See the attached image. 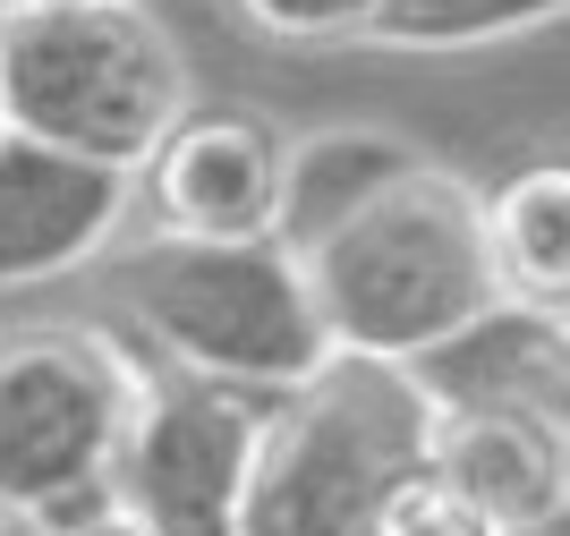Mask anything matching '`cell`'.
I'll list each match as a JSON object with an SVG mask.
<instances>
[{"label": "cell", "mask_w": 570, "mask_h": 536, "mask_svg": "<svg viewBox=\"0 0 570 536\" xmlns=\"http://www.w3.org/2000/svg\"><path fill=\"white\" fill-rule=\"evenodd\" d=\"M298 264L324 299L341 358H383V367H417L485 306H502L494 205L443 163L401 170L375 205L324 231Z\"/></svg>", "instance_id": "cell-1"}, {"label": "cell", "mask_w": 570, "mask_h": 536, "mask_svg": "<svg viewBox=\"0 0 570 536\" xmlns=\"http://www.w3.org/2000/svg\"><path fill=\"white\" fill-rule=\"evenodd\" d=\"M154 367L86 324L0 332V528L77 536L119 511Z\"/></svg>", "instance_id": "cell-2"}, {"label": "cell", "mask_w": 570, "mask_h": 536, "mask_svg": "<svg viewBox=\"0 0 570 536\" xmlns=\"http://www.w3.org/2000/svg\"><path fill=\"white\" fill-rule=\"evenodd\" d=\"M0 111L18 137L145 170L196 103L170 26L137 0H102V9H0Z\"/></svg>", "instance_id": "cell-3"}, {"label": "cell", "mask_w": 570, "mask_h": 536, "mask_svg": "<svg viewBox=\"0 0 570 536\" xmlns=\"http://www.w3.org/2000/svg\"><path fill=\"white\" fill-rule=\"evenodd\" d=\"M119 299L170 367L205 374V383H247V392L282 400L307 392L341 358L307 264L282 238H247V247L154 238L145 256H128Z\"/></svg>", "instance_id": "cell-4"}, {"label": "cell", "mask_w": 570, "mask_h": 536, "mask_svg": "<svg viewBox=\"0 0 570 536\" xmlns=\"http://www.w3.org/2000/svg\"><path fill=\"white\" fill-rule=\"evenodd\" d=\"M434 444V400L409 367L333 358L307 392H282L238 536H375L383 503Z\"/></svg>", "instance_id": "cell-5"}, {"label": "cell", "mask_w": 570, "mask_h": 536, "mask_svg": "<svg viewBox=\"0 0 570 536\" xmlns=\"http://www.w3.org/2000/svg\"><path fill=\"white\" fill-rule=\"evenodd\" d=\"M273 409L282 400L247 383H205L179 367L154 374L119 460V519L137 536H238Z\"/></svg>", "instance_id": "cell-6"}, {"label": "cell", "mask_w": 570, "mask_h": 536, "mask_svg": "<svg viewBox=\"0 0 570 536\" xmlns=\"http://www.w3.org/2000/svg\"><path fill=\"white\" fill-rule=\"evenodd\" d=\"M137 196L154 213V238H205V247L282 238L289 137L247 103H196L137 170Z\"/></svg>", "instance_id": "cell-7"}, {"label": "cell", "mask_w": 570, "mask_h": 536, "mask_svg": "<svg viewBox=\"0 0 570 536\" xmlns=\"http://www.w3.org/2000/svg\"><path fill=\"white\" fill-rule=\"evenodd\" d=\"M137 205V170L60 154L43 137H0V290L69 281L119 238Z\"/></svg>", "instance_id": "cell-8"}, {"label": "cell", "mask_w": 570, "mask_h": 536, "mask_svg": "<svg viewBox=\"0 0 570 536\" xmlns=\"http://www.w3.org/2000/svg\"><path fill=\"white\" fill-rule=\"evenodd\" d=\"M409 374L426 383L434 409H520L570 435V315L553 306H485L469 332L426 350Z\"/></svg>", "instance_id": "cell-9"}, {"label": "cell", "mask_w": 570, "mask_h": 536, "mask_svg": "<svg viewBox=\"0 0 570 536\" xmlns=\"http://www.w3.org/2000/svg\"><path fill=\"white\" fill-rule=\"evenodd\" d=\"M426 460L469 494L494 536L546 528L570 477V435L520 409H434V444Z\"/></svg>", "instance_id": "cell-10"}, {"label": "cell", "mask_w": 570, "mask_h": 536, "mask_svg": "<svg viewBox=\"0 0 570 536\" xmlns=\"http://www.w3.org/2000/svg\"><path fill=\"white\" fill-rule=\"evenodd\" d=\"M426 154L392 128H315V137H289V196H282V247L307 256L324 231H341L357 205H375L383 187L417 170Z\"/></svg>", "instance_id": "cell-11"}, {"label": "cell", "mask_w": 570, "mask_h": 536, "mask_svg": "<svg viewBox=\"0 0 570 536\" xmlns=\"http://www.w3.org/2000/svg\"><path fill=\"white\" fill-rule=\"evenodd\" d=\"M485 205H494L502 299L570 315V154L520 163L502 187H485Z\"/></svg>", "instance_id": "cell-12"}, {"label": "cell", "mask_w": 570, "mask_h": 536, "mask_svg": "<svg viewBox=\"0 0 570 536\" xmlns=\"http://www.w3.org/2000/svg\"><path fill=\"white\" fill-rule=\"evenodd\" d=\"M546 18H570V0H383L366 43L392 51H476L502 35H528Z\"/></svg>", "instance_id": "cell-13"}, {"label": "cell", "mask_w": 570, "mask_h": 536, "mask_svg": "<svg viewBox=\"0 0 570 536\" xmlns=\"http://www.w3.org/2000/svg\"><path fill=\"white\" fill-rule=\"evenodd\" d=\"M375 536H494V528H485V511H476V503L452 486V477H443V468L417 460L401 486H392Z\"/></svg>", "instance_id": "cell-14"}, {"label": "cell", "mask_w": 570, "mask_h": 536, "mask_svg": "<svg viewBox=\"0 0 570 536\" xmlns=\"http://www.w3.org/2000/svg\"><path fill=\"white\" fill-rule=\"evenodd\" d=\"M238 18L273 43H350V35H375L383 0H238Z\"/></svg>", "instance_id": "cell-15"}, {"label": "cell", "mask_w": 570, "mask_h": 536, "mask_svg": "<svg viewBox=\"0 0 570 536\" xmlns=\"http://www.w3.org/2000/svg\"><path fill=\"white\" fill-rule=\"evenodd\" d=\"M528 536H570V477H562V503H553L546 528H528Z\"/></svg>", "instance_id": "cell-16"}, {"label": "cell", "mask_w": 570, "mask_h": 536, "mask_svg": "<svg viewBox=\"0 0 570 536\" xmlns=\"http://www.w3.org/2000/svg\"><path fill=\"white\" fill-rule=\"evenodd\" d=\"M0 9H102V0H0Z\"/></svg>", "instance_id": "cell-17"}, {"label": "cell", "mask_w": 570, "mask_h": 536, "mask_svg": "<svg viewBox=\"0 0 570 536\" xmlns=\"http://www.w3.org/2000/svg\"><path fill=\"white\" fill-rule=\"evenodd\" d=\"M77 536H137V528H128V519L111 511V519H95V528H77Z\"/></svg>", "instance_id": "cell-18"}, {"label": "cell", "mask_w": 570, "mask_h": 536, "mask_svg": "<svg viewBox=\"0 0 570 536\" xmlns=\"http://www.w3.org/2000/svg\"><path fill=\"white\" fill-rule=\"evenodd\" d=\"M0 137H9V111H0Z\"/></svg>", "instance_id": "cell-19"}]
</instances>
